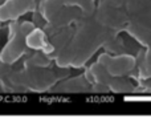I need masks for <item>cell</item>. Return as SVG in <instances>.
<instances>
[{"label": "cell", "mask_w": 151, "mask_h": 122, "mask_svg": "<svg viewBox=\"0 0 151 122\" xmlns=\"http://www.w3.org/2000/svg\"><path fill=\"white\" fill-rule=\"evenodd\" d=\"M125 31L145 49H151V28L138 20L130 19Z\"/></svg>", "instance_id": "cell-10"}, {"label": "cell", "mask_w": 151, "mask_h": 122, "mask_svg": "<svg viewBox=\"0 0 151 122\" xmlns=\"http://www.w3.org/2000/svg\"><path fill=\"white\" fill-rule=\"evenodd\" d=\"M50 93L56 94H73V93H93V84L89 82L85 74L77 77L61 80L50 89Z\"/></svg>", "instance_id": "cell-8"}, {"label": "cell", "mask_w": 151, "mask_h": 122, "mask_svg": "<svg viewBox=\"0 0 151 122\" xmlns=\"http://www.w3.org/2000/svg\"><path fill=\"white\" fill-rule=\"evenodd\" d=\"M48 35L42 28H33L28 35H27V47L31 51H42L48 43Z\"/></svg>", "instance_id": "cell-11"}, {"label": "cell", "mask_w": 151, "mask_h": 122, "mask_svg": "<svg viewBox=\"0 0 151 122\" xmlns=\"http://www.w3.org/2000/svg\"><path fill=\"white\" fill-rule=\"evenodd\" d=\"M85 77L91 84H101L106 86L109 92L118 94H131L137 93V85H134L131 81L126 77H115L106 72L104 66L98 61L93 62L88 69L85 70Z\"/></svg>", "instance_id": "cell-3"}, {"label": "cell", "mask_w": 151, "mask_h": 122, "mask_svg": "<svg viewBox=\"0 0 151 122\" xmlns=\"http://www.w3.org/2000/svg\"><path fill=\"white\" fill-rule=\"evenodd\" d=\"M74 31H76V27H72V25L58 31L57 33H55L53 36H50L49 39H48V43H47V45H45V48L42 49V52L47 56H49V57L55 61L56 57L63 52V49L68 45V43L70 41Z\"/></svg>", "instance_id": "cell-9"}, {"label": "cell", "mask_w": 151, "mask_h": 122, "mask_svg": "<svg viewBox=\"0 0 151 122\" xmlns=\"http://www.w3.org/2000/svg\"><path fill=\"white\" fill-rule=\"evenodd\" d=\"M33 28H36V27H35V24L32 21H23L20 24L19 31L12 37L8 39L7 44L0 51V62L13 65L31 51L27 47L25 39H27V35Z\"/></svg>", "instance_id": "cell-4"}, {"label": "cell", "mask_w": 151, "mask_h": 122, "mask_svg": "<svg viewBox=\"0 0 151 122\" xmlns=\"http://www.w3.org/2000/svg\"><path fill=\"white\" fill-rule=\"evenodd\" d=\"M93 15L102 25L111 29L115 33L125 31L127 23L130 21V16L123 8H115L106 4H99V3L96 7Z\"/></svg>", "instance_id": "cell-6"}, {"label": "cell", "mask_w": 151, "mask_h": 122, "mask_svg": "<svg viewBox=\"0 0 151 122\" xmlns=\"http://www.w3.org/2000/svg\"><path fill=\"white\" fill-rule=\"evenodd\" d=\"M99 4H106L115 8H123L125 7V0H99Z\"/></svg>", "instance_id": "cell-16"}, {"label": "cell", "mask_w": 151, "mask_h": 122, "mask_svg": "<svg viewBox=\"0 0 151 122\" xmlns=\"http://www.w3.org/2000/svg\"><path fill=\"white\" fill-rule=\"evenodd\" d=\"M146 51H149V52H151V49H146Z\"/></svg>", "instance_id": "cell-19"}, {"label": "cell", "mask_w": 151, "mask_h": 122, "mask_svg": "<svg viewBox=\"0 0 151 122\" xmlns=\"http://www.w3.org/2000/svg\"><path fill=\"white\" fill-rule=\"evenodd\" d=\"M36 0H5L0 4V21L19 20L21 16L35 9Z\"/></svg>", "instance_id": "cell-7"}, {"label": "cell", "mask_w": 151, "mask_h": 122, "mask_svg": "<svg viewBox=\"0 0 151 122\" xmlns=\"http://www.w3.org/2000/svg\"><path fill=\"white\" fill-rule=\"evenodd\" d=\"M105 49V52L111 53V55H121V53H127V48H126V44L123 41V39L121 36L117 35H113L111 37L106 40V43L102 47Z\"/></svg>", "instance_id": "cell-13"}, {"label": "cell", "mask_w": 151, "mask_h": 122, "mask_svg": "<svg viewBox=\"0 0 151 122\" xmlns=\"http://www.w3.org/2000/svg\"><path fill=\"white\" fill-rule=\"evenodd\" d=\"M126 101H145V102H151V97L146 96V97H137V98H134V97H127V98H126Z\"/></svg>", "instance_id": "cell-17"}, {"label": "cell", "mask_w": 151, "mask_h": 122, "mask_svg": "<svg viewBox=\"0 0 151 122\" xmlns=\"http://www.w3.org/2000/svg\"><path fill=\"white\" fill-rule=\"evenodd\" d=\"M96 0H63L64 5L68 7H77L82 11L83 16H90L96 11Z\"/></svg>", "instance_id": "cell-14"}, {"label": "cell", "mask_w": 151, "mask_h": 122, "mask_svg": "<svg viewBox=\"0 0 151 122\" xmlns=\"http://www.w3.org/2000/svg\"><path fill=\"white\" fill-rule=\"evenodd\" d=\"M13 70L12 65L9 64H4V62H0V81L4 80L5 77H7L8 74H9Z\"/></svg>", "instance_id": "cell-15"}, {"label": "cell", "mask_w": 151, "mask_h": 122, "mask_svg": "<svg viewBox=\"0 0 151 122\" xmlns=\"http://www.w3.org/2000/svg\"><path fill=\"white\" fill-rule=\"evenodd\" d=\"M70 74L69 68H23L13 69L4 80L0 81V88L5 92H48Z\"/></svg>", "instance_id": "cell-2"}, {"label": "cell", "mask_w": 151, "mask_h": 122, "mask_svg": "<svg viewBox=\"0 0 151 122\" xmlns=\"http://www.w3.org/2000/svg\"><path fill=\"white\" fill-rule=\"evenodd\" d=\"M52 61V58L42 51H36L33 55H29L24 60V68H49Z\"/></svg>", "instance_id": "cell-12"}, {"label": "cell", "mask_w": 151, "mask_h": 122, "mask_svg": "<svg viewBox=\"0 0 151 122\" xmlns=\"http://www.w3.org/2000/svg\"><path fill=\"white\" fill-rule=\"evenodd\" d=\"M97 61L106 69L107 73L115 77H126L137 69V57L130 53L111 55L104 52L98 56Z\"/></svg>", "instance_id": "cell-5"}, {"label": "cell", "mask_w": 151, "mask_h": 122, "mask_svg": "<svg viewBox=\"0 0 151 122\" xmlns=\"http://www.w3.org/2000/svg\"><path fill=\"white\" fill-rule=\"evenodd\" d=\"M0 31H1V21H0Z\"/></svg>", "instance_id": "cell-18"}, {"label": "cell", "mask_w": 151, "mask_h": 122, "mask_svg": "<svg viewBox=\"0 0 151 122\" xmlns=\"http://www.w3.org/2000/svg\"><path fill=\"white\" fill-rule=\"evenodd\" d=\"M117 35L111 29L102 25L94 15L86 16L76 23V31L63 52L56 57L55 64L58 68H83L94 56V53L104 47L106 40Z\"/></svg>", "instance_id": "cell-1"}]
</instances>
